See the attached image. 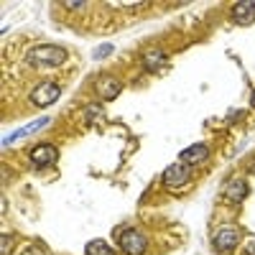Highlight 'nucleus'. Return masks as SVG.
Returning a JSON list of instances; mask_svg holds the SVG:
<instances>
[{"label": "nucleus", "instance_id": "nucleus-3", "mask_svg": "<svg viewBox=\"0 0 255 255\" xmlns=\"http://www.w3.org/2000/svg\"><path fill=\"white\" fill-rule=\"evenodd\" d=\"M120 248L125 255H143L145 253V238L138 230H125L120 235Z\"/></svg>", "mask_w": 255, "mask_h": 255}, {"label": "nucleus", "instance_id": "nucleus-4", "mask_svg": "<svg viewBox=\"0 0 255 255\" xmlns=\"http://www.w3.org/2000/svg\"><path fill=\"white\" fill-rule=\"evenodd\" d=\"M56 97H59V87L51 84V82H41L31 92V100H33V105H38V108H46V105H51Z\"/></svg>", "mask_w": 255, "mask_h": 255}, {"label": "nucleus", "instance_id": "nucleus-10", "mask_svg": "<svg viewBox=\"0 0 255 255\" xmlns=\"http://www.w3.org/2000/svg\"><path fill=\"white\" fill-rule=\"evenodd\" d=\"M238 240H240V232L227 227V230H220L217 235H215V248H217L220 253H230V250H235Z\"/></svg>", "mask_w": 255, "mask_h": 255}, {"label": "nucleus", "instance_id": "nucleus-6", "mask_svg": "<svg viewBox=\"0 0 255 255\" xmlns=\"http://www.w3.org/2000/svg\"><path fill=\"white\" fill-rule=\"evenodd\" d=\"M56 158H59V153H56V148L51 143H41V145H36L33 151H31V163L38 166V168L56 163Z\"/></svg>", "mask_w": 255, "mask_h": 255}, {"label": "nucleus", "instance_id": "nucleus-8", "mask_svg": "<svg viewBox=\"0 0 255 255\" xmlns=\"http://www.w3.org/2000/svg\"><path fill=\"white\" fill-rule=\"evenodd\" d=\"M207 158H209V145L207 143L189 145V148H184V151H181V161L189 163V166H197V163H202Z\"/></svg>", "mask_w": 255, "mask_h": 255}, {"label": "nucleus", "instance_id": "nucleus-15", "mask_svg": "<svg viewBox=\"0 0 255 255\" xmlns=\"http://www.w3.org/2000/svg\"><path fill=\"white\" fill-rule=\"evenodd\" d=\"M113 51H115V46H113V44H102V46L95 51V59H105V56H110Z\"/></svg>", "mask_w": 255, "mask_h": 255}, {"label": "nucleus", "instance_id": "nucleus-11", "mask_svg": "<svg viewBox=\"0 0 255 255\" xmlns=\"http://www.w3.org/2000/svg\"><path fill=\"white\" fill-rule=\"evenodd\" d=\"M163 64H166V54H163L161 49H151V51L143 54V67H145V72H158Z\"/></svg>", "mask_w": 255, "mask_h": 255}, {"label": "nucleus", "instance_id": "nucleus-19", "mask_svg": "<svg viewBox=\"0 0 255 255\" xmlns=\"http://www.w3.org/2000/svg\"><path fill=\"white\" fill-rule=\"evenodd\" d=\"M245 250H248V255H255V238L248 240V248H245Z\"/></svg>", "mask_w": 255, "mask_h": 255}, {"label": "nucleus", "instance_id": "nucleus-5", "mask_svg": "<svg viewBox=\"0 0 255 255\" xmlns=\"http://www.w3.org/2000/svg\"><path fill=\"white\" fill-rule=\"evenodd\" d=\"M232 20L238 26H250L255 23V0H240L232 8Z\"/></svg>", "mask_w": 255, "mask_h": 255}, {"label": "nucleus", "instance_id": "nucleus-14", "mask_svg": "<svg viewBox=\"0 0 255 255\" xmlns=\"http://www.w3.org/2000/svg\"><path fill=\"white\" fill-rule=\"evenodd\" d=\"M84 118H87V123H97L102 118V108L100 105H87L84 108Z\"/></svg>", "mask_w": 255, "mask_h": 255}, {"label": "nucleus", "instance_id": "nucleus-21", "mask_svg": "<svg viewBox=\"0 0 255 255\" xmlns=\"http://www.w3.org/2000/svg\"><path fill=\"white\" fill-rule=\"evenodd\" d=\"M250 171H253V174H255V163H253V166H250Z\"/></svg>", "mask_w": 255, "mask_h": 255}, {"label": "nucleus", "instance_id": "nucleus-2", "mask_svg": "<svg viewBox=\"0 0 255 255\" xmlns=\"http://www.w3.org/2000/svg\"><path fill=\"white\" fill-rule=\"evenodd\" d=\"M189 179H191V166L184 163V161L171 163V166L163 171V184H166L168 189H179V186L189 184Z\"/></svg>", "mask_w": 255, "mask_h": 255}, {"label": "nucleus", "instance_id": "nucleus-16", "mask_svg": "<svg viewBox=\"0 0 255 255\" xmlns=\"http://www.w3.org/2000/svg\"><path fill=\"white\" fill-rule=\"evenodd\" d=\"M10 245H13L10 235H0V255H8L10 253Z\"/></svg>", "mask_w": 255, "mask_h": 255}, {"label": "nucleus", "instance_id": "nucleus-20", "mask_svg": "<svg viewBox=\"0 0 255 255\" xmlns=\"http://www.w3.org/2000/svg\"><path fill=\"white\" fill-rule=\"evenodd\" d=\"M250 105H253V108H255V92H253V97H250Z\"/></svg>", "mask_w": 255, "mask_h": 255}, {"label": "nucleus", "instance_id": "nucleus-1", "mask_svg": "<svg viewBox=\"0 0 255 255\" xmlns=\"http://www.w3.org/2000/svg\"><path fill=\"white\" fill-rule=\"evenodd\" d=\"M67 61V51H64L61 46H38L33 51H28V64L31 67H59V64Z\"/></svg>", "mask_w": 255, "mask_h": 255}, {"label": "nucleus", "instance_id": "nucleus-9", "mask_svg": "<svg viewBox=\"0 0 255 255\" xmlns=\"http://www.w3.org/2000/svg\"><path fill=\"white\" fill-rule=\"evenodd\" d=\"M248 194H250V186H248L245 179H232L225 186V199L227 202H243Z\"/></svg>", "mask_w": 255, "mask_h": 255}, {"label": "nucleus", "instance_id": "nucleus-18", "mask_svg": "<svg viewBox=\"0 0 255 255\" xmlns=\"http://www.w3.org/2000/svg\"><path fill=\"white\" fill-rule=\"evenodd\" d=\"M64 8H84V3H72V0H64Z\"/></svg>", "mask_w": 255, "mask_h": 255}, {"label": "nucleus", "instance_id": "nucleus-13", "mask_svg": "<svg viewBox=\"0 0 255 255\" xmlns=\"http://www.w3.org/2000/svg\"><path fill=\"white\" fill-rule=\"evenodd\" d=\"M87 255H115V250L105 240H92L87 243Z\"/></svg>", "mask_w": 255, "mask_h": 255}, {"label": "nucleus", "instance_id": "nucleus-12", "mask_svg": "<svg viewBox=\"0 0 255 255\" xmlns=\"http://www.w3.org/2000/svg\"><path fill=\"white\" fill-rule=\"evenodd\" d=\"M46 123H49V118H41V120H36V123H31V125H26V128H20V130H18V133H13L10 138H5V140H3V145H8V143H13L15 138H23V135H28V133H33V130H36V128H44Z\"/></svg>", "mask_w": 255, "mask_h": 255}, {"label": "nucleus", "instance_id": "nucleus-17", "mask_svg": "<svg viewBox=\"0 0 255 255\" xmlns=\"http://www.w3.org/2000/svg\"><path fill=\"white\" fill-rule=\"evenodd\" d=\"M20 255H46V253H41L38 248H26V250L20 253Z\"/></svg>", "mask_w": 255, "mask_h": 255}, {"label": "nucleus", "instance_id": "nucleus-7", "mask_svg": "<svg viewBox=\"0 0 255 255\" xmlns=\"http://www.w3.org/2000/svg\"><path fill=\"white\" fill-rule=\"evenodd\" d=\"M95 90L100 92L102 100H113V97L120 95L123 84H120V79H115V77H110V74H102V77L95 82Z\"/></svg>", "mask_w": 255, "mask_h": 255}]
</instances>
